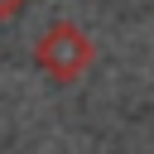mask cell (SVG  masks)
Returning <instances> with one entry per match:
<instances>
[{
    "label": "cell",
    "instance_id": "cell-2",
    "mask_svg": "<svg viewBox=\"0 0 154 154\" xmlns=\"http://www.w3.org/2000/svg\"><path fill=\"white\" fill-rule=\"evenodd\" d=\"M19 5H24V0H0V19H10V14H19Z\"/></svg>",
    "mask_w": 154,
    "mask_h": 154
},
{
    "label": "cell",
    "instance_id": "cell-1",
    "mask_svg": "<svg viewBox=\"0 0 154 154\" xmlns=\"http://www.w3.org/2000/svg\"><path fill=\"white\" fill-rule=\"evenodd\" d=\"M34 63L43 67V77H53V82H77L91 63H96V43L72 24V19H58V24H48L43 34H38V43H34Z\"/></svg>",
    "mask_w": 154,
    "mask_h": 154
}]
</instances>
